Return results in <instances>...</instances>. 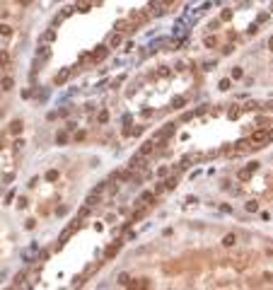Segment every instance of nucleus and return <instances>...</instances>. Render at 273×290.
Returning a JSON list of instances; mask_svg holds the SVG:
<instances>
[{
  "mask_svg": "<svg viewBox=\"0 0 273 290\" xmlns=\"http://www.w3.org/2000/svg\"><path fill=\"white\" fill-rule=\"evenodd\" d=\"M264 140H268V131H259L251 136V143H264Z\"/></svg>",
  "mask_w": 273,
  "mask_h": 290,
  "instance_id": "1",
  "label": "nucleus"
},
{
  "mask_svg": "<svg viewBox=\"0 0 273 290\" xmlns=\"http://www.w3.org/2000/svg\"><path fill=\"white\" fill-rule=\"evenodd\" d=\"M271 48H273V39H271Z\"/></svg>",
  "mask_w": 273,
  "mask_h": 290,
  "instance_id": "2",
  "label": "nucleus"
}]
</instances>
